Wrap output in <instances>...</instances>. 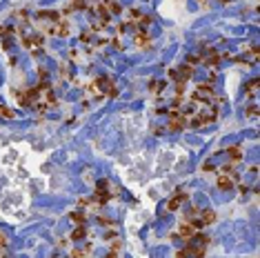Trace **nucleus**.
Masks as SVG:
<instances>
[{
    "label": "nucleus",
    "instance_id": "nucleus-1",
    "mask_svg": "<svg viewBox=\"0 0 260 258\" xmlns=\"http://www.w3.org/2000/svg\"><path fill=\"white\" fill-rule=\"evenodd\" d=\"M203 251H205V240L200 245H191L189 249H185V251H180L176 258H203Z\"/></svg>",
    "mask_w": 260,
    "mask_h": 258
}]
</instances>
